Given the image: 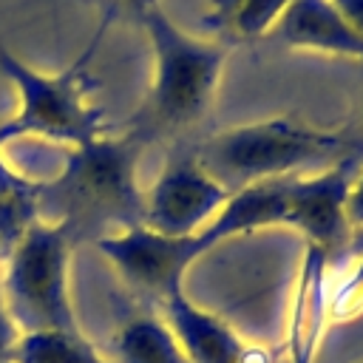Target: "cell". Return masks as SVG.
Returning <instances> with one entry per match:
<instances>
[{"instance_id": "6da1fadb", "label": "cell", "mask_w": 363, "mask_h": 363, "mask_svg": "<svg viewBox=\"0 0 363 363\" xmlns=\"http://www.w3.org/2000/svg\"><path fill=\"white\" fill-rule=\"evenodd\" d=\"M286 221V179L264 182L233 193L227 207L196 235H162L145 224L96 238L99 255L139 292L159 298V303L184 289V272L218 244L264 227Z\"/></svg>"}, {"instance_id": "7a4b0ae2", "label": "cell", "mask_w": 363, "mask_h": 363, "mask_svg": "<svg viewBox=\"0 0 363 363\" xmlns=\"http://www.w3.org/2000/svg\"><path fill=\"white\" fill-rule=\"evenodd\" d=\"M142 133L130 136H96L85 145L68 147L62 170L40 182V210L54 207V218L62 221L74 238L113 235L145 221V193L136 184V156Z\"/></svg>"}, {"instance_id": "3957f363", "label": "cell", "mask_w": 363, "mask_h": 363, "mask_svg": "<svg viewBox=\"0 0 363 363\" xmlns=\"http://www.w3.org/2000/svg\"><path fill=\"white\" fill-rule=\"evenodd\" d=\"M113 17L116 14L105 9L102 23L91 34L88 45L79 51V57H74L71 65L57 74H43L9 48H0V74L17 91V111L0 122V147L26 136L77 147L108 133L105 111L91 102L96 82L88 74V65Z\"/></svg>"}, {"instance_id": "277c9868", "label": "cell", "mask_w": 363, "mask_h": 363, "mask_svg": "<svg viewBox=\"0 0 363 363\" xmlns=\"http://www.w3.org/2000/svg\"><path fill=\"white\" fill-rule=\"evenodd\" d=\"M354 150H363V139L349 136V130L315 128L295 116H272L227 128L196 145L199 162L230 193L292 179L295 170L312 164H335Z\"/></svg>"}, {"instance_id": "5b68a950", "label": "cell", "mask_w": 363, "mask_h": 363, "mask_svg": "<svg viewBox=\"0 0 363 363\" xmlns=\"http://www.w3.org/2000/svg\"><path fill=\"white\" fill-rule=\"evenodd\" d=\"M139 26L153 48V82L145 113L150 128L182 130L196 125L216 96L230 45L187 34L162 6L147 11Z\"/></svg>"}, {"instance_id": "8992f818", "label": "cell", "mask_w": 363, "mask_h": 363, "mask_svg": "<svg viewBox=\"0 0 363 363\" xmlns=\"http://www.w3.org/2000/svg\"><path fill=\"white\" fill-rule=\"evenodd\" d=\"M74 244L77 238L62 221L40 216L6 255L0 295L20 335L40 329L79 332L68 292Z\"/></svg>"}, {"instance_id": "52a82bcc", "label": "cell", "mask_w": 363, "mask_h": 363, "mask_svg": "<svg viewBox=\"0 0 363 363\" xmlns=\"http://www.w3.org/2000/svg\"><path fill=\"white\" fill-rule=\"evenodd\" d=\"M233 199V193L207 173L196 147L179 145L167 153V162L150 190L145 193V227L162 235H196L201 233Z\"/></svg>"}, {"instance_id": "ba28073f", "label": "cell", "mask_w": 363, "mask_h": 363, "mask_svg": "<svg viewBox=\"0 0 363 363\" xmlns=\"http://www.w3.org/2000/svg\"><path fill=\"white\" fill-rule=\"evenodd\" d=\"M363 164V150H354L315 176L286 179V227H295L306 247H315L337 267L346 258L352 235L349 224V193Z\"/></svg>"}, {"instance_id": "9c48e42d", "label": "cell", "mask_w": 363, "mask_h": 363, "mask_svg": "<svg viewBox=\"0 0 363 363\" xmlns=\"http://www.w3.org/2000/svg\"><path fill=\"white\" fill-rule=\"evenodd\" d=\"M335 269L332 258L315 247H306L301 272L295 281L292 309H289V332L286 352L289 363H312L326 318H329V272Z\"/></svg>"}, {"instance_id": "30bf717a", "label": "cell", "mask_w": 363, "mask_h": 363, "mask_svg": "<svg viewBox=\"0 0 363 363\" xmlns=\"http://www.w3.org/2000/svg\"><path fill=\"white\" fill-rule=\"evenodd\" d=\"M162 312L190 363H244L247 346L238 332L218 315L196 306L184 289L167 295Z\"/></svg>"}, {"instance_id": "8fae6325", "label": "cell", "mask_w": 363, "mask_h": 363, "mask_svg": "<svg viewBox=\"0 0 363 363\" xmlns=\"http://www.w3.org/2000/svg\"><path fill=\"white\" fill-rule=\"evenodd\" d=\"M275 34L289 48L363 60V40L329 0H292L275 26Z\"/></svg>"}, {"instance_id": "7c38bea8", "label": "cell", "mask_w": 363, "mask_h": 363, "mask_svg": "<svg viewBox=\"0 0 363 363\" xmlns=\"http://www.w3.org/2000/svg\"><path fill=\"white\" fill-rule=\"evenodd\" d=\"M113 363H190L164 318H130L111 340Z\"/></svg>"}, {"instance_id": "4fadbf2b", "label": "cell", "mask_w": 363, "mask_h": 363, "mask_svg": "<svg viewBox=\"0 0 363 363\" xmlns=\"http://www.w3.org/2000/svg\"><path fill=\"white\" fill-rule=\"evenodd\" d=\"M292 0H210L204 23L221 43H250L275 31L281 14Z\"/></svg>"}, {"instance_id": "5bb4252c", "label": "cell", "mask_w": 363, "mask_h": 363, "mask_svg": "<svg viewBox=\"0 0 363 363\" xmlns=\"http://www.w3.org/2000/svg\"><path fill=\"white\" fill-rule=\"evenodd\" d=\"M9 360L11 363H113L105 360L79 332H62V329L23 332Z\"/></svg>"}, {"instance_id": "9a60e30c", "label": "cell", "mask_w": 363, "mask_h": 363, "mask_svg": "<svg viewBox=\"0 0 363 363\" xmlns=\"http://www.w3.org/2000/svg\"><path fill=\"white\" fill-rule=\"evenodd\" d=\"M340 264L346 267L340 269L343 275L337 278L335 289H329V318L349 320L363 312V258H343Z\"/></svg>"}, {"instance_id": "2e32d148", "label": "cell", "mask_w": 363, "mask_h": 363, "mask_svg": "<svg viewBox=\"0 0 363 363\" xmlns=\"http://www.w3.org/2000/svg\"><path fill=\"white\" fill-rule=\"evenodd\" d=\"M337 14L346 20V26L363 40V0H329Z\"/></svg>"}, {"instance_id": "e0dca14e", "label": "cell", "mask_w": 363, "mask_h": 363, "mask_svg": "<svg viewBox=\"0 0 363 363\" xmlns=\"http://www.w3.org/2000/svg\"><path fill=\"white\" fill-rule=\"evenodd\" d=\"M17 337H20V332H17L14 320L9 318L6 303H3V295H0V363L11 357V349H14Z\"/></svg>"}, {"instance_id": "ac0fdd59", "label": "cell", "mask_w": 363, "mask_h": 363, "mask_svg": "<svg viewBox=\"0 0 363 363\" xmlns=\"http://www.w3.org/2000/svg\"><path fill=\"white\" fill-rule=\"evenodd\" d=\"M159 6H162L159 0H108V6H105V9H111L113 14L128 11L133 20H142L147 11H153V9H159Z\"/></svg>"}, {"instance_id": "d6986e66", "label": "cell", "mask_w": 363, "mask_h": 363, "mask_svg": "<svg viewBox=\"0 0 363 363\" xmlns=\"http://www.w3.org/2000/svg\"><path fill=\"white\" fill-rule=\"evenodd\" d=\"M349 224H352V230L363 227V164H360V170L354 176L352 193H349Z\"/></svg>"}, {"instance_id": "ffe728a7", "label": "cell", "mask_w": 363, "mask_h": 363, "mask_svg": "<svg viewBox=\"0 0 363 363\" xmlns=\"http://www.w3.org/2000/svg\"><path fill=\"white\" fill-rule=\"evenodd\" d=\"M26 182V176H20L11 164H6L3 159H0V196H6L9 190H14V187H20Z\"/></svg>"}, {"instance_id": "44dd1931", "label": "cell", "mask_w": 363, "mask_h": 363, "mask_svg": "<svg viewBox=\"0 0 363 363\" xmlns=\"http://www.w3.org/2000/svg\"><path fill=\"white\" fill-rule=\"evenodd\" d=\"M346 258H363V227H354L346 244Z\"/></svg>"}]
</instances>
